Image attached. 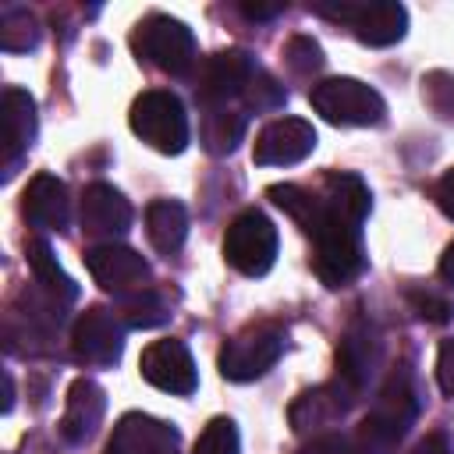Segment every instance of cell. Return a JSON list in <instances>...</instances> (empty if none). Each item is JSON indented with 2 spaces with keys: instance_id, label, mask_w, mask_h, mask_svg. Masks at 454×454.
I'll use <instances>...</instances> for the list:
<instances>
[{
  "instance_id": "cell-1",
  "label": "cell",
  "mask_w": 454,
  "mask_h": 454,
  "mask_svg": "<svg viewBox=\"0 0 454 454\" xmlns=\"http://www.w3.org/2000/svg\"><path fill=\"white\" fill-rule=\"evenodd\" d=\"M372 195L358 174H326L319 213L305 231L312 238V270L326 287H348L365 270L362 220L369 216Z\"/></svg>"
},
{
  "instance_id": "cell-2",
  "label": "cell",
  "mask_w": 454,
  "mask_h": 454,
  "mask_svg": "<svg viewBox=\"0 0 454 454\" xmlns=\"http://www.w3.org/2000/svg\"><path fill=\"white\" fill-rule=\"evenodd\" d=\"M415 415H419V401H415L408 372H390L372 408L365 411V419L358 422L351 436L355 454H394L404 433L411 429Z\"/></svg>"
},
{
  "instance_id": "cell-3",
  "label": "cell",
  "mask_w": 454,
  "mask_h": 454,
  "mask_svg": "<svg viewBox=\"0 0 454 454\" xmlns=\"http://www.w3.org/2000/svg\"><path fill=\"white\" fill-rule=\"evenodd\" d=\"M131 50L142 64L170 78H184L195 67V35L184 21L170 14H145L131 28Z\"/></svg>"
},
{
  "instance_id": "cell-4",
  "label": "cell",
  "mask_w": 454,
  "mask_h": 454,
  "mask_svg": "<svg viewBox=\"0 0 454 454\" xmlns=\"http://www.w3.org/2000/svg\"><path fill=\"white\" fill-rule=\"evenodd\" d=\"M309 103L323 121L340 128H369L387 117L383 96L358 78H323L309 89Z\"/></svg>"
},
{
  "instance_id": "cell-5",
  "label": "cell",
  "mask_w": 454,
  "mask_h": 454,
  "mask_svg": "<svg viewBox=\"0 0 454 454\" xmlns=\"http://www.w3.org/2000/svg\"><path fill=\"white\" fill-rule=\"evenodd\" d=\"M128 124L131 131L156 153L163 156H177L184 153L188 145V114H184V103L167 92V89H149L142 92L135 103H131V114H128Z\"/></svg>"
},
{
  "instance_id": "cell-6",
  "label": "cell",
  "mask_w": 454,
  "mask_h": 454,
  "mask_svg": "<svg viewBox=\"0 0 454 454\" xmlns=\"http://www.w3.org/2000/svg\"><path fill=\"white\" fill-rule=\"evenodd\" d=\"M223 259L245 277L270 273L277 259V227L262 209H241L223 231Z\"/></svg>"
},
{
  "instance_id": "cell-7",
  "label": "cell",
  "mask_w": 454,
  "mask_h": 454,
  "mask_svg": "<svg viewBox=\"0 0 454 454\" xmlns=\"http://www.w3.org/2000/svg\"><path fill=\"white\" fill-rule=\"evenodd\" d=\"M284 330L277 323H252L238 330L231 340L220 348V372L231 383H248L259 380L284 351Z\"/></svg>"
},
{
  "instance_id": "cell-8",
  "label": "cell",
  "mask_w": 454,
  "mask_h": 454,
  "mask_svg": "<svg viewBox=\"0 0 454 454\" xmlns=\"http://www.w3.org/2000/svg\"><path fill=\"white\" fill-rule=\"evenodd\" d=\"M319 18L344 21L358 43L365 46H390L404 39L408 28V11L397 0H369V4H316L312 7Z\"/></svg>"
},
{
  "instance_id": "cell-9",
  "label": "cell",
  "mask_w": 454,
  "mask_h": 454,
  "mask_svg": "<svg viewBox=\"0 0 454 454\" xmlns=\"http://www.w3.org/2000/svg\"><path fill=\"white\" fill-rule=\"evenodd\" d=\"M124 351V319L103 305L85 309L71 326V355L82 365H114Z\"/></svg>"
},
{
  "instance_id": "cell-10",
  "label": "cell",
  "mask_w": 454,
  "mask_h": 454,
  "mask_svg": "<svg viewBox=\"0 0 454 454\" xmlns=\"http://www.w3.org/2000/svg\"><path fill=\"white\" fill-rule=\"evenodd\" d=\"M255 60L248 50H216L202 60L199 78H195V99L209 110V106H223L234 96H245L248 82L255 78Z\"/></svg>"
},
{
  "instance_id": "cell-11",
  "label": "cell",
  "mask_w": 454,
  "mask_h": 454,
  "mask_svg": "<svg viewBox=\"0 0 454 454\" xmlns=\"http://www.w3.org/2000/svg\"><path fill=\"white\" fill-rule=\"evenodd\" d=\"M85 266H89L92 280H96L103 291L117 294V298H128V294L142 291L145 280H149V262H145L135 248L117 245V241L92 245V248L85 252Z\"/></svg>"
},
{
  "instance_id": "cell-12",
  "label": "cell",
  "mask_w": 454,
  "mask_h": 454,
  "mask_svg": "<svg viewBox=\"0 0 454 454\" xmlns=\"http://www.w3.org/2000/svg\"><path fill=\"white\" fill-rule=\"evenodd\" d=\"M312 149H316V128L309 121L277 117L255 135L252 160L259 167H291V163H301Z\"/></svg>"
},
{
  "instance_id": "cell-13",
  "label": "cell",
  "mask_w": 454,
  "mask_h": 454,
  "mask_svg": "<svg viewBox=\"0 0 454 454\" xmlns=\"http://www.w3.org/2000/svg\"><path fill=\"white\" fill-rule=\"evenodd\" d=\"M138 369H142V380L153 383V387L163 390V394H181V397H184V394H192L195 383H199L192 351H188L181 340H174V337L153 340V344L142 351Z\"/></svg>"
},
{
  "instance_id": "cell-14",
  "label": "cell",
  "mask_w": 454,
  "mask_h": 454,
  "mask_svg": "<svg viewBox=\"0 0 454 454\" xmlns=\"http://www.w3.org/2000/svg\"><path fill=\"white\" fill-rule=\"evenodd\" d=\"M78 216H82V231H85L89 238H96L99 245H106V241L128 234V227H131V202H128L114 184L92 181V184H85V192H82V209H78Z\"/></svg>"
},
{
  "instance_id": "cell-15",
  "label": "cell",
  "mask_w": 454,
  "mask_h": 454,
  "mask_svg": "<svg viewBox=\"0 0 454 454\" xmlns=\"http://www.w3.org/2000/svg\"><path fill=\"white\" fill-rule=\"evenodd\" d=\"M181 450V433L153 415L128 411L114 426L106 440V454H177Z\"/></svg>"
},
{
  "instance_id": "cell-16",
  "label": "cell",
  "mask_w": 454,
  "mask_h": 454,
  "mask_svg": "<svg viewBox=\"0 0 454 454\" xmlns=\"http://www.w3.org/2000/svg\"><path fill=\"white\" fill-rule=\"evenodd\" d=\"M355 401H358V394L348 390L340 380H330V383H323V387H312V390H305V394L294 397V404H291V411H287L291 429H294L298 436L319 433V429L333 426L337 419H344Z\"/></svg>"
},
{
  "instance_id": "cell-17",
  "label": "cell",
  "mask_w": 454,
  "mask_h": 454,
  "mask_svg": "<svg viewBox=\"0 0 454 454\" xmlns=\"http://www.w3.org/2000/svg\"><path fill=\"white\" fill-rule=\"evenodd\" d=\"M0 153H4V177L14 174V167L21 163V156L32 149L35 142V99L25 89H4V103H0Z\"/></svg>"
},
{
  "instance_id": "cell-18",
  "label": "cell",
  "mask_w": 454,
  "mask_h": 454,
  "mask_svg": "<svg viewBox=\"0 0 454 454\" xmlns=\"http://www.w3.org/2000/svg\"><path fill=\"white\" fill-rule=\"evenodd\" d=\"M21 216L39 231H64L71 220L67 184L57 174H35L21 192Z\"/></svg>"
},
{
  "instance_id": "cell-19",
  "label": "cell",
  "mask_w": 454,
  "mask_h": 454,
  "mask_svg": "<svg viewBox=\"0 0 454 454\" xmlns=\"http://www.w3.org/2000/svg\"><path fill=\"white\" fill-rule=\"evenodd\" d=\"M106 415V394L96 380H85L78 376L71 387H67V397H64V415H60V436L67 443H85L96 436L99 422Z\"/></svg>"
},
{
  "instance_id": "cell-20",
  "label": "cell",
  "mask_w": 454,
  "mask_h": 454,
  "mask_svg": "<svg viewBox=\"0 0 454 454\" xmlns=\"http://www.w3.org/2000/svg\"><path fill=\"white\" fill-rule=\"evenodd\" d=\"M376 362H380V340H376V333L365 323H351L348 333L337 344V376L333 380H340L348 390L362 394L365 383H369V376H372V369H376Z\"/></svg>"
},
{
  "instance_id": "cell-21",
  "label": "cell",
  "mask_w": 454,
  "mask_h": 454,
  "mask_svg": "<svg viewBox=\"0 0 454 454\" xmlns=\"http://www.w3.org/2000/svg\"><path fill=\"white\" fill-rule=\"evenodd\" d=\"M145 234L160 255H177L188 238V209L174 199H156L145 206Z\"/></svg>"
},
{
  "instance_id": "cell-22",
  "label": "cell",
  "mask_w": 454,
  "mask_h": 454,
  "mask_svg": "<svg viewBox=\"0 0 454 454\" xmlns=\"http://www.w3.org/2000/svg\"><path fill=\"white\" fill-rule=\"evenodd\" d=\"M25 259H28V270H32V280H35L39 291H46L50 298H57L60 305H71L78 298V284L60 270L53 248L43 238H28L25 241Z\"/></svg>"
},
{
  "instance_id": "cell-23",
  "label": "cell",
  "mask_w": 454,
  "mask_h": 454,
  "mask_svg": "<svg viewBox=\"0 0 454 454\" xmlns=\"http://www.w3.org/2000/svg\"><path fill=\"white\" fill-rule=\"evenodd\" d=\"M245 128H248V117L245 114L227 110V106H209L202 114V128H199L202 149L213 153V156H227L245 138Z\"/></svg>"
},
{
  "instance_id": "cell-24",
  "label": "cell",
  "mask_w": 454,
  "mask_h": 454,
  "mask_svg": "<svg viewBox=\"0 0 454 454\" xmlns=\"http://www.w3.org/2000/svg\"><path fill=\"white\" fill-rule=\"evenodd\" d=\"M167 316H170V305H167V298H163L160 291H153V287H142V291L128 294L124 305H121V319H124V326H131V330H153V326L167 323Z\"/></svg>"
},
{
  "instance_id": "cell-25",
  "label": "cell",
  "mask_w": 454,
  "mask_h": 454,
  "mask_svg": "<svg viewBox=\"0 0 454 454\" xmlns=\"http://www.w3.org/2000/svg\"><path fill=\"white\" fill-rule=\"evenodd\" d=\"M0 46L7 53H25L39 46V21L28 7H4L0 14Z\"/></svg>"
},
{
  "instance_id": "cell-26",
  "label": "cell",
  "mask_w": 454,
  "mask_h": 454,
  "mask_svg": "<svg viewBox=\"0 0 454 454\" xmlns=\"http://www.w3.org/2000/svg\"><path fill=\"white\" fill-rule=\"evenodd\" d=\"M266 195H270L273 206H280L301 231L312 227V220H316V213H319V195H312V192H305V188H298V184H270Z\"/></svg>"
},
{
  "instance_id": "cell-27",
  "label": "cell",
  "mask_w": 454,
  "mask_h": 454,
  "mask_svg": "<svg viewBox=\"0 0 454 454\" xmlns=\"http://www.w3.org/2000/svg\"><path fill=\"white\" fill-rule=\"evenodd\" d=\"M422 99L440 121L454 124V74H447V71L422 74Z\"/></svg>"
},
{
  "instance_id": "cell-28",
  "label": "cell",
  "mask_w": 454,
  "mask_h": 454,
  "mask_svg": "<svg viewBox=\"0 0 454 454\" xmlns=\"http://www.w3.org/2000/svg\"><path fill=\"white\" fill-rule=\"evenodd\" d=\"M238 447H241L238 426L220 415V419H209V426L199 433L192 454H238Z\"/></svg>"
},
{
  "instance_id": "cell-29",
  "label": "cell",
  "mask_w": 454,
  "mask_h": 454,
  "mask_svg": "<svg viewBox=\"0 0 454 454\" xmlns=\"http://www.w3.org/2000/svg\"><path fill=\"white\" fill-rule=\"evenodd\" d=\"M241 99H245L248 110L266 114V110H280V106L287 103V92H284V85H280L270 71H255V78L248 82V89H245Z\"/></svg>"
},
{
  "instance_id": "cell-30",
  "label": "cell",
  "mask_w": 454,
  "mask_h": 454,
  "mask_svg": "<svg viewBox=\"0 0 454 454\" xmlns=\"http://www.w3.org/2000/svg\"><path fill=\"white\" fill-rule=\"evenodd\" d=\"M284 64L298 78H309V74H316L323 67V50H319V43L312 35H291L284 43Z\"/></svg>"
},
{
  "instance_id": "cell-31",
  "label": "cell",
  "mask_w": 454,
  "mask_h": 454,
  "mask_svg": "<svg viewBox=\"0 0 454 454\" xmlns=\"http://www.w3.org/2000/svg\"><path fill=\"white\" fill-rule=\"evenodd\" d=\"M408 301H411L415 316H419V319H426V323H447V319L454 316V301H447V298H443V294H436V291L408 287Z\"/></svg>"
},
{
  "instance_id": "cell-32",
  "label": "cell",
  "mask_w": 454,
  "mask_h": 454,
  "mask_svg": "<svg viewBox=\"0 0 454 454\" xmlns=\"http://www.w3.org/2000/svg\"><path fill=\"white\" fill-rule=\"evenodd\" d=\"M298 454H355V447H351V436L319 433V436H312V443H305Z\"/></svg>"
},
{
  "instance_id": "cell-33",
  "label": "cell",
  "mask_w": 454,
  "mask_h": 454,
  "mask_svg": "<svg viewBox=\"0 0 454 454\" xmlns=\"http://www.w3.org/2000/svg\"><path fill=\"white\" fill-rule=\"evenodd\" d=\"M436 383L447 397H454V337H447L436 351Z\"/></svg>"
},
{
  "instance_id": "cell-34",
  "label": "cell",
  "mask_w": 454,
  "mask_h": 454,
  "mask_svg": "<svg viewBox=\"0 0 454 454\" xmlns=\"http://www.w3.org/2000/svg\"><path fill=\"white\" fill-rule=\"evenodd\" d=\"M433 199H436V206H440V213L454 220V167L440 174V181L433 184Z\"/></svg>"
},
{
  "instance_id": "cell-35",
  "label": "cell",
  "mask_w": 454,
  "mask_h": 454,
  "mask_svg": "<svg viewBox=\"0 0 454 454\" xmlns=\"http://www.w3.org/2000/svg\"><path fill=\"white\" fill-rule=\"evenodd\" d=\"M408 454H454V443L443 433H426Z\"/></svg>"
},
{
  "instance_id": "cell-36",
  "label": "cell",
  "mask_w": 454,
  "mask_h": 454,
  "mask_svg": "<svg viewBox=\"0 0 454 454\" xmlns=\"http://www.w3.org/2000/svg\"><path fill=\"white\" fill-rule=\"evenodd\" d=\"M238 11H241L248 21H270V18H277V14L284 11V4H248V0H245Z\"/></svg>"
},
{
  "instance_id": "cell-37",
  "label": "cell",
  "mask_w": 454,
  "mask_h": 454,
  "mask_svg": "<svg viewBox=\"0 0 454 454\" xmlns=\"http://www.w3.org/2000/svg\"><path fill=\"white\" fill-rule=\"evenodd\" d=\"M440 277H443V284H450L454 287V241L443 248V255H440Z\"/></svg>"
}]
</instances>
